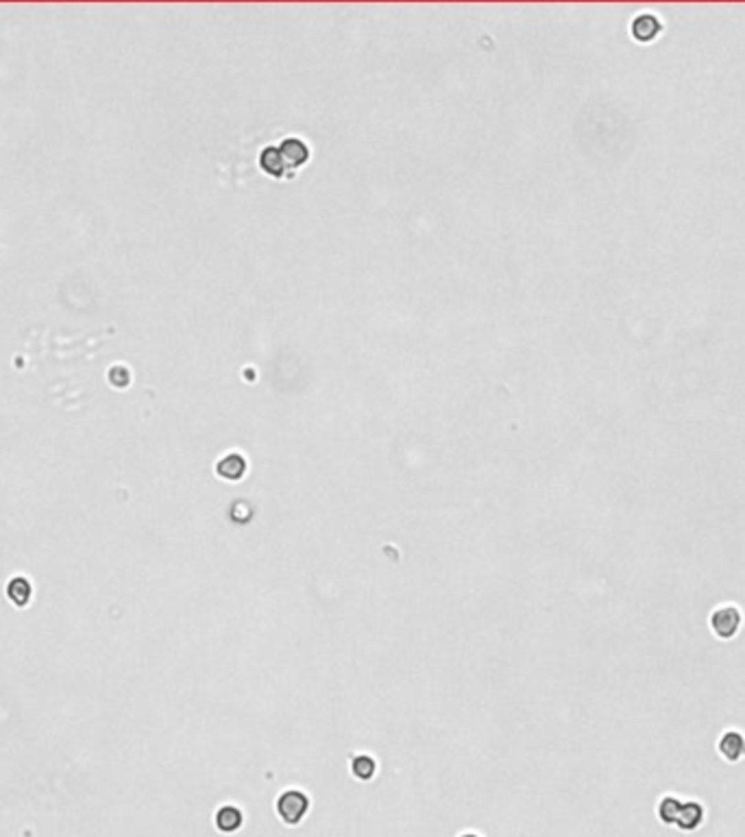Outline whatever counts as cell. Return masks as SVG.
Segmentation results:
<instances>
[{
	"label": "cell",
	"instance_id": "obj_10",
	"mask_svg": "<svg viewBox=\"0 0 745 837\" xmlns=\"http://www.w3.org/2000/svg\"><path fill=\"white\" fill-rule=\"evenodd\" d=\"M262 166H264V170H268L275 177H281V175H284V170L288 168L284 157H281V153H279V148H266L264 150V153H262Z\"/></svg>",
	"mask_w": 745,
	"mask_h": 837
},
{
	"label": "cell",
	"instance_id": "obj_11",
	"mask_svg": "<svg viewBox=\"0 0 745 837\" xmlns=\"http://www.w3.org/2000/svg\"><path fill=\"white\" fill-rule=\"evenodd\" d=\"M372 772H375V763H372V759H368V757H357V759L353 761V774H355V777H359V779H370Z\"/></svg>",
	"mask_w": 745,
	"mask_h": 837
},
{
	"label": "cell",
	"instance_id": "obj_1",
	"mask_svg": "<svg viewBox=\"0 0 745 837\" xmlns=\"http://www.w3.org/2000/svg\"><path fill=\"white\" fill-rule=\"evenodd\" d=\"M709 624L717 639L730 641L739 635V630L743 626V613L737 604H722L711 613Z\"/></svg>",
	"mask_w": 745,
	"mask_h": 837
},
{
	"label": "cell",
	"instance_id": "obj_6",
	"mask_svg": "<svg viewBox=\"0 0 745 837\" xmlns=\"http://www.w3.org/2000/svg\"><path fill=\"white\" fill-rule=\"evenodd\" d=\"M279 153H281V157H284L286 166H301V164L307 159V146L301 142V140L290 137V140H286L284 144H281Z\"/></svg>",
	"mask_w": 745,
	"mask_h": 837
},
{
	"label": "cell",
	"instance_id": "obj_5",
	"mask_svg": "<svg viewBox=\"0 0 745 837\" xmlns=\"http://www.w3.org/2000/svg\"><path fill=\"white\" fill-rule=\"evenodd\" d=\"M658 33H660V22H658L656 16L643 14V16L634 18V22H632V35L636 37L638 42H652Z\"/></svg>",
	"mask_w": 745,
	"mask_h": 837
},
{
	"label": "cell",
	"instance_id": "obj_4",
	"mask_svg": "<svg viewBox=\"0 0 745 837\" xmlns=\"http://www.w3.org/2000/svg\"><path fill=\"white\" fill-rule=\"evenodd\" d=\"M704 822V807L698 801H682L678 811V820H676V827L680 831H696L702 827Z\"/></svg>",
	"mask_w": 745,
	"mask_h": 837
},
{
	"label": "cell",
	"instance_id": "obj_9",
	"mask_svg": "<svg viewBox=\"0 0 745 837\" xmlns=\"http://www.w3.org/2000/svg\"><path fill=\"white\" fill-rule=\"evenodd\" d=\"M244 467H247V465H244L242 456L234 454V456H227L225 460H221V465H218V473H221L223 478H229V480H238L244 473Z\"/></svg>",
	"mask_w": 745,
	"mask_h": 837
},
{
	"label": "cell",
	"instance_id": "obj_2",
	"mask_svg": "<svg viewBox=\"0 0 745 837\" xmlns=\"http://www.w3.org/2000/svg\"><path fill=\"white\" fill-rule=\"evenodd\" d=\"M307 798L301 792H286L284 796L279 798L277 803V811L284 822L288 824H297L303 820V816L307 814Z\"/></svg>",
	"mask_w": 745,
	"mask_h": 837
},
{
	"label": "cell",
	"instance_id": "obj_3",
	"mask_svg": "<svg viewBox=\"0 0 745 837\" xmlns=\"http://www.w3.org/2000/svg\"><path fill=\"white\" fill-rule=\"evenodd\" d=\"M717 752L722 755L728 763H739L745 757V735L737 728H728L717 741Z\"/></svg>",
	"mask_w": 745,
	"mask_h": 837
},
{
	"label": "cell",
	"instance_id": "obj_7",
	"mask_svg": "<svg viewBox=\"0 0 745 837\" xmlns=\"http://www.w3.org/2000/svg\"><path fill=\"white\" fill-rule=\"evenodd\" d=\"M680 805H682V801H680L678 796H671V794L663 796L660 801H658V809H656V814H658L660 822H663V824H669V827H676Z\"/></svg>",
	"mask_w": 745,
	"mask_h": 837
},
{
	"label": "cell",
	"instance_id": "obj_12",
	"mask_svg": "<svg viewBox=\"0 0 745 837\" xmlns=\"http://www.w3.org/2000/svg\"><path fill=\"white\" fill-rule=\"evenodd\" d=\"M462 837H478V835H473V833H467V835H462Z\"/></svg>",
	"mask_w": 745,
	"mask_h": 837
},
{
	"label": "cell",
	"instance_id": "obj_8",
	"mask_svg": "<svg viewBox=\"0 0 745 837\" xmlns=\"http://www.w3.org/2000/svg\"><path fill=\"white\" fill-rule=\"evenodd\" d=\"M216 824H218V829H221V831L234 833V831L240 829L242 814H240L236 807H223L221 811H218V816H216Z\"/></svg>",
	"mask_w": 745,
	"mask_h": 837
}]
</instances>
